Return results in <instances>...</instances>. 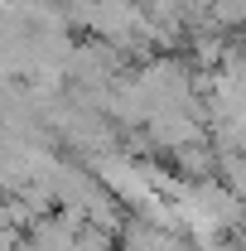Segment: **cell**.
<instances>
[{"instance_id": "obj_3", "label": "cell", "mask_w": 246, "mask_h": 251, "mask_svg": "<svg viewBox=\"0 0 246 251\" xmlns=\"http://www.w3.org/2000/svg\"><path fill=\"white\" fill-rule=\"evenodd\" d=\"M213 164H217V155H213V145L208 140H193V145H179L174 150V179H184V184H203V179H213Z\"/></svg>"}, {"instance_id": "obj_2", "label": "cell", "mask_w": 246, "mask_h": 251, "mask_svg": "<svg viewBox=\"0 0 246 251\" xmlns=\"http://www.w3.org/2000/svg\"><path fill=\"white\" fill-rule=\"evenodd\" d=\"M140 135H145V145L150 150H179V145H193V140H208L203 135V126L193 121V116H184L179 106H164V111H150L145 116V126H140Z\"/></svg>"}, {"instance_id": "obj_1", "label": "cell", "mask_w": 246, "mask_h": 251, "mask_svg": "<svg viewBox=\"0 0 246 251\" xmlns=\"http://www.w3.org/2000/svg\"><path fill=\"white\" fill-rule=\"evenodd\" d=\"M130 77H135L140 97L150 101V111H164V106H184L188 97H193V77L198 73L179 53H154L140 68H130Z\"/></svg>"}]
</instances>
